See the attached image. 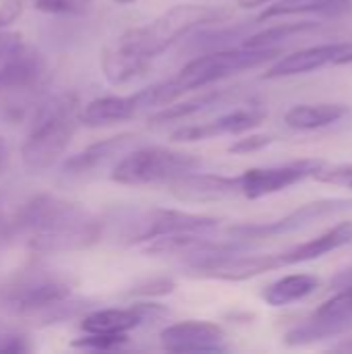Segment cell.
I'll return each mask as SVG.
<instances>
[{"label":"cell","instance_id":"83f0119b","mask_svg":"<svg viewBox=\"0 0 352 354\" xmlns=\"http://www.w3.org/2000/svg\"><path fill=\"white\" fill-rule=\"evenodd\" d=\"M93 0H33V6L50 15H83L91 8Z\"/></svg>","mask_w":352,"mask_h":354},{"label":"cell","instance_id":"9a60e30c","mask_svg":"<svg viewBox=\"0 0 352 354\" xmlns=\"http://www.w3.org/2000/svg\"><path fill=\"white\" fill-rule=\"evenodd\" d=\"M166 187L170 195L183 203H212L232 195H241L239 176H222V174L187 172L170 180Z\"/></svg>","mask_w":352,"mask_h":354},{"label":"cell","instance_id":"f35d334b","mask_svg":"<svg viewBox=\"0 0 352 354\" xmlns=\"http://www.w3.org/2000/svg\"><path fill=\"white\" fill-rule=\"evenodd\" d=\"M137 0H114V4H118V6H129V4H135Z\"/></svg>","mask_w":352,"mask_h":354},{"label":"cell","instance_id":"cb8c5ba5","mask_svg":"<svg viewBox=\"0 0 352 354\" xmlns=\"http://www.w3.org/2000/svg\"><path fill=\"white\" fill-rule=\"evenodd\" d=\"M147 66H149L147 60H143L137 54L129 52L118 41L102 52V71H104L106 79L110 83H114V85H120V83H127V81L135 79Z\"/></svg>","mask_w":352,"mask_h":354},{"label":"cell","instance_id":"f1b7e54d","mask_svg":"<svg viewBox=\"0 0 352 354\" xmlns=\"http://www.w3.org/2000/svg\"><path fill=\"white\" fill-rule=\"evenodd\" d=\"M31 351L29 338L25 332H21L15 326L0 322V353H27Z\"/></svg>","mask_w":352,"mask_h":354},{"label":"cell","instance_id":"1f68e13d","mask_svg":"<svg viewBox=\"0 0 352 354\" xmlns=\"http://www.w3.org/2000/svg\"><path fill=\"white\" fill-rule=\"evenodd\" d=\"M176 288V282L170 280V278H154V280H147L139 286H135L131 290L133 297H164V295H170L174 292Z\"/></svg>","mask_w":352,"mask_h":354},{"label":"cell","instance_id":"836d02e7","mask_svg":"<svg viewBox=\"0 0 352 354\" xmlns=\"http://www.w3.org/2000/svg\"><path fill=\"white\" fill-rule=\"evenodd\" d=\"M23 44V37L21 33H15V31H2L0 29V62L19 46Z\"/></svg>","mask_w":352,"mask_h":354},{"label":"cell","instance_id":"e0dca14e","mask_svg":"<svg viewBox=\"0 0 352 354\" xmlns=\"http://www.w3.org/2000/svg\"><path fill=\"white\" fill-rule=\"evenodd\" d=\"M266 120V112L259 108H241L234 112H228L212 122L203 124H189L176 129L170 139L174 143H193V141H205L218 135H241L255 127H259Z\"/></svg>","mask_w":352,"mask_h":354},{"label":"cell","instance_id":"603a6c76","mask_svg":"<svg viewBox=\"0 0 352 354\" xmlns=\"http://www.w3.org/2000/svg\"><path fill=\"white\" fill-rule=\"evenodd\" d=\"M349 10H351V0H276L257 17V21H270L288 15H309V12L338 17Z\"/></svg>","mask_w":352,"mask_h":354},{"label":"cell","instance_id":"74e56055","mask_svg":"<svg viewBox=\"0 0 352 354\" xmlns=\"http://www.w3.org/2000/svg\"><path fill=\"white\" fill-rule=\"evenodd\" d=\"M336 64H352V52L344 54V56H340V58L336 60Z\"/></svg>","mask_w":352,"mask_h":354},{"label":"cell","instance_id":"52a82bcc","mask_svg":"<svg viewBox=\"0 0 352 354\" xmlns=\"http://www.w3.org/2000/svg\"><path fill=\"white\" fill-rule=\"evenodd\" d=\"M201 166V158L170 149V147H141L127 153L110 178L127 187H145V185H168L170 180L195 172Z\"/></svg>","mask_w":352,"mask_h":354},{"label":"cell","instance_id":"f546056e","mask_svg":"<svg viewBox=\"0 0 352 354\" xmlns=\"http://www.w3.org/2000/svg\"><path fill=\"white\" fill-rule=\"evenodd\" d=\"M313 178L317 183H326V185H336V187H344L352 189V164H336V166H324L319 168Z\"/></svg>","mask_w":352,"mask_h":354},{"label":"cell","instance_id":"8fae6325","mask_svg":"<svg viewBox=\"0 0 352 354\" xmlns=\"http://www.w3.org/2000/svg\"><path fill=\"white\" fill-rule=\"evenodd\" d=\"M352 330V286L319 305V309L301 326L286 334L288 346H305L324 338H334Z\"/></svg>","mask_w":352,"mask_h":354},{"label":"cell","instance_id":"7a4b0ae2","mask_svg":"<svg viewBox=\"0 0 352 354\" xmlns=\"http://www.w3.org/2000/svg\"><path fill=\"white\" fill-rule=\"evenodd\" d=\"M0 307L23 319L58 324L79 317L89 303L73 295L68 276L35 261L17 270L0 286Z\"/></svg>","mask_w":352,"mask_h":354},{"label":"cell","instance_id":"ac0fdd59","mask_svg":"<svg viewBox=\"0 0 352 354\" xmlns=\"http://www.w3.org/2000/svg\"><path fill=\"white\" fill-rule=\"evenodd\" d=\"M137 141L135 133H120L114 137H108L104 141H98L89 147H85L83 151L71 156L64 164H62V172L68 176H83L89 174L102 166H106L110 160H114L116 156L124 153L133 143Z\"/></svg>","mask_w":352,"mask_h":354},{"label":"cell","instance_id":"9c48e42d","mask_svg":"<svg viewBox=\"0 0 352 354\" xmlns=\"http://www.w3.org/2000/svg\"><path fill=\"white\" fill-rule=\"evenodd\" d=\"M284 268L280 253L276 255H243V251H224L187 261L189 276L222 280V282H245L266 272Z\"/></svg>","mask_w":352,"mask_h":354},{"label":"cell","instance_id":"8992f818","mask_svg":"<svg viewBox=\"0 0 352 354\" xmlns=\"http://www.w3.org/2000/svg\"><path fill=\"white\" fill-rule=\"evenodd\" d=\"M46 75L44 54L19 44L0 62V116L12 122L21 120L35 106Z\"/></svg>","mask_w":352,"mask_h":354},{"label":"cell","instance_id":"7402d4cb","mask_svg":"<svg viewBox=\"0 0 352 354\" xmlns=\"http://www.w3.org/2000/svg\"><path fill=\"white\" fill-rule=\"evenodd\" d=\"M319 288V278L313 274H290L276 282H272L263 292L261 299L270 307H288L299 301H305Z\"/></svg>","mask_w":352,"mask_h":354},{"label":"cell","instance_id":"4316f807","mask_svg":"<svg viewBox=\"0 0 352 354\" xmlns=\"http://www.w3.org/2000/svg\"><path fill=\"white\" fill-rule=\"evenodd\" d=\"M129 342L127 334H85L83 338L75 340V348L83 351H118Z\"/></svg>","mask_w":352,"mask_h":354},{"label":"cell","instance_id":"d6986e66","mask_svg":"<svg viewBox=\"0 0 352 354\" xmlns=\"http://www.w3.org/2000/svg\"><path fill=\"white\" fill-rule=\"evenodd\" d=\"M352 243V222H340L328 232L319 234L317 239H311L307 243H301L284 253H280L282 266H297V263H307L315 261L332 251H338Z\"/></svg>","mask_w":352,"mask_h":354},{"label":"cell","instance_id":"ba28073f","mask_svg":"<svg viewBox=\"0 0 352 354\" xmlns=\"http://www.w3.org/2000/svg\"><path fill=\"white\" fill-rule=\"evenodd\" d=\"M218 228H220V220L212 216L154 207L137 214L135 220L127 224V230L122 232V243L141 245L172 234H212Z\"/></svg>","mask_w":352,"mask_h":354},{"label":"cell","instance_id":"ffe728a7","mask_svg":"<svg viewBox=\"0 0 352 354\" xmlns=\"http://www.w3.org/2000/svg\"><path fill=\"white\" fill-rule=\"evenodd\" d=\"M139 106L135 95H106V97H95L91 100L81 112H79V122L85 127H108L116 122L131 120L139 114Z\"/></svg>","mask_w":352,"mask_h":354},{"label":"cell","instance_id":"8d00e7d4","mask_svg":"<svg viewBox=\"0 0 352 354\" xmlns=\"http://www.w3.org/2000/svg\"><path fill=\"white\" fill-rule=\"evenodd\" d=\"M274 0H239V6L243 8H255V6H263V4H270Z\"/></svg>","mask_w":352,"mask_h":354},{"label":"cell","instance_id":"d590c367","mask_svg":"<svg viewBox=\"0 0 352 354\" xmlns=\"http://www.w3.org/2000/svg\"><path fill=\"white\" fill-rule=\"evenodd\" d=\"M10 234V216L4 212V205L0 203V241L8 239Z\"/></svg>","mask_w":352,"mask_h":354},{"label":"cell","instance_id":"d4e9b609","mask_svg":"<svg viewBox=\"0 0 352 354\" xmlns=\"http://www.w3.org/2000/svg\"><path fill=\"white\" fill-rule=\"evenodd\" d=\"M230 91L226 89H214V91H207L203 95H197L193 100H187V102H172L164 108H160L158 112H154L149 116V124L151 127H160V124H168V122H174V120H185V118H191L203 110H210L212 106H218L222 100L228 97Z\"/></svg>","mask_w":352,"mask_h":354},{"label":"cell","instance_id":"e575fe53","mask_svg":"<svg viewBox=\"0 0 352 354\" xmlns=\"http://www.w3.org/2000/svg\"><path fill=\"white\" fill-rule=\"evenodd\" d=\"M8 162H10V149H8V143L4 141V137H0V176L6 172Z\"/></svg>","mask_w":352,"mask_h":354},{"label":"cell","instance_id":"ab89813d","mask_svg":"<svg viewBox=\"0 0 352 354\" xmlns=\"http://www.w3.org/2000/svg\"><path fill=\"white\" fill-rule=\"evenodd\" d=\"M349 286H352V284H349Z\"/></svg>","mask_w":352,"mask_h":354},{"label":"cell","instance_id":"484cf974","mask_svg":"<svg viewBox=\"0 0 352 354\" xmlns=\"http://www.w3.org/2000/svg\"><path fill=\"white\" fill-rule=\"evenodd\" d=\"M319 23L317 21H299V23H284V25H276L270 29H263L259 33H253L249 37H245L243 46L245 48H276L280 41L293 39L301 33L313 31L317 29Z\"/></svg>","mask_w":352,"mask_h":354},{"label":"cell","instance_id":"7c38bea8","mask_svg":"<svg viewBox=\"0 0 352 354\" xmlns=\"http://www.w3.org/2000/svg\"><path fill=\"white\" fill-rule=\"evenodd\" d=\"M324 166V160H297L272 168H249L239 176V189L247 199H261L299 185L305 178H313V174Z\"/></svg>","mask_w":352,"mask_h":354},{"label":"cell","instance_id":"4fadbf2b","mask_svg":"<svg viewBox=\"0 0 352 354\" xmlns=\"http://www.w3.org/2000/svg\"><path fill=\"white\" fill-rule=\"evenodd\" d=\"M160 344L168 353H224L226 334L212 322H178L162 330Z\"/></svg>","mask_w":352,"mask_h":354},{"label":"cell","instance_id":"6da1fadb","mask_svg":"<svg viewBox=\"0 0 352 354\" xmlns=\"http://www.w3.org/2000/svg\"><path fill=\"white\" fill-rule=\"evenodd\" d=\"M8 239L37 255L83 251L102 239V222L77 201L41 193L10 216Z\"/></svg>","mask_w":352,"mask_h":354},{"label":"cell","instance_id":"2e32d148","mask_svg":"<svg viewBox=\"0 0 352 354\" xmlns=\"http://www.w3.org/2000/svg\"><path fill=\"white\" fill-rule=\"evenodd\" d=\"M352 52V41H338V44H322L297 50L288 56L278 58L266 73L263 79H284L297 77L305 73H313L328 64H336V60L344 54Z\"/></svg>","mask_w":352,"mask_h":354},{"label":"cell","instance_id":"3957f363","mask_svg":"<svg viewBox=\"0 0 352 354\" xmlns=\"http://www.w3.org/2000/svg\"><path fill=\"white\" fill-rule=\"evenodd\" d=\"M81 104L75 93L56 95L35 110L33 129L21 145V162L31 174L52 168L66 151L77 127Z\"/></svg>","mask_w":352,"mask_h":354},{"label":"cell","instance_id":"30bf717a","mask_svg":"<svg viewBox=\"0 0 352 354\" xmlns=\"http://www.w3.org/2000/svg\"><path fill=\"white\" fill-rule=\"evenodd\" d=\"M352 209V199H342V197H328V199H317L311 203H305L301 207H297L295 212H290L288 216L276 220V222H268V224H237L228 228V234L234 236L237 241H253V239H274V236H282V234H293L299 232L307 226H311L313 222L322 220V218H330L336 216L340 212H349Z\"/></svg>","mask_w":352,"mask_h":354},{"label":"cell","instance_id":"277c9868","mask_svg":"<svg viewBox=\"0 0 352 354\" xmlns=\"http://www.w3.org/2000/svg\"><path fill=\"white\" fill-rule=\"evenodd\" d=\"M232 10L222 6H205V4H176L162 12L156 21L143 27L129 29L118 44L139 58L151 62L164 50H168L174 41L191 33L193 29L218 25L228 21Z\"/></svg>","mask_w":352,"mask_h":354},{"label":"cell","instance_id":"44dd1931","mask_svg":"<svg viewBox=\"0 0 352 354\" xmlns=\"http://www.w3.org/2000/svg\"><path fill=\"white\" fill-rule=\"evenodd\" d=\"M349 112L344 104H299L284 114V122L295 131H317L346 118Z\"/></svg>","mask_w":352,"mask_h":354},{"label":"cell","instance_id":"d6a6232c","mask_svg":"<svg viewBox=\"0 0 352 354\" xmlns=\"http://www.w3.org/2000/svg\"><path fill=\"white\" fill-rule=\"evenodd\" d=\"M25 0H2L0 2V29L15 23L23 12Z\"/></svg>","mask_w":352,"mask_h":354},{"label":"cell","instance_id":"5b68a950","mask_svg":"<svg viewBox=\"0 0 352 354\" xmlns=\"http://www.w3.org/2000/svg\"><path fill=\"white\" fill-rule=\"evenodd\" d=\"M282 54V48H230V50H212L187 62L176 77L164 81L170 102L180 100L193 89H203L216 81H222L234 73L255 68L268 60H274Z\"/></svg>","mask_w":352,"mask_h":354},{"label":"cell","instance_id":"5bb4252c","mask_svg":"<svg viewBox=\"0 0 352 354\" xmlns=\"http://www.w3.org/2000/svg\"><path fill=\"white\" fill-rule=\"evenodd\" d=\"M168 315V309L156 303H137L129 309H100L83 315L81 330L85 334H129L135 328Z\"/></svg>","mask_w":352,"mask_h":354},{"label":"cell","instance_id":"4dcf8cb0","mask_svg":"<svg viewBox=\"0 0 352 354\" xmlns=\"http://www.w3.org/2000/svg\"><path fill=\"white\" fill-rule=\"evenodd\" d=\"M274 143V137L272 135H249V137H243V139H237L228 151L234 153V156H247V153H255V151H261L266 149L268 145Z\"/></svg>","mask_w":352,"mask_h":354}]
</instances>
